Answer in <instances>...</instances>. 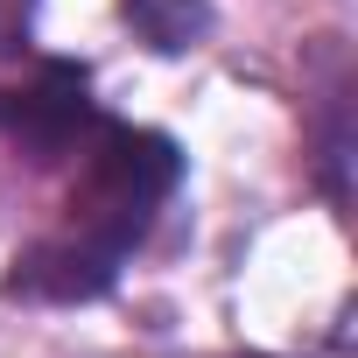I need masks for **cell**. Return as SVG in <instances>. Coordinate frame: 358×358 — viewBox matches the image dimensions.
<instances>
[{"label":"cell","mask_w":358,"mask_h":358,"mask_svg":"<svg viewBox=\"0 0 358 358\" xmlns=\"http://www.w3.org/2000/svg\"><path fill=\"white\" fill-rule=\"evenodd\" d=\"M120 15H127V29H134L148 50H162V57L197 50L204 29H211V8H204V0H120Z\"/></svg>","instance_id":"cell-2"},{"label":"cell","mask_w":358,"mask_h":358,"mask_svg":"<svg viewBox=\"0 0 358 358\" xmlns=\"http://www.w3.org/2000/svg\"><path fill=\"white\" fill-rule=\"evenodd\" d=\"M176 176H183V162L162 134L92 120L78 141V183H71L64 225L15 267V295H57V302L99 295L120 274V260L148 239Z\"/></svg>","instance_id":"cell-1"},{"label":"cell","mask_w":358,"mask_h":358,"mask_svg":"<svg viewBox=\"0 0 358 358\" xmlns=\"http://www.w3.org/2000/svg\"><path fill=\"white\" fill-rule=\"evenodd\" d=\"M29 15H36V0H0V57H15L29 43Z\"/></svg>","instance_id":"cell-3"}]
</instances>
